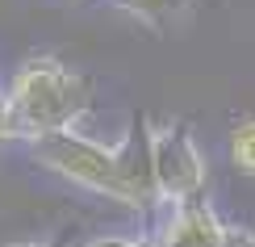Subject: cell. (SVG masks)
I'll return each mask as SVG.
<instances>
[{
  "mask_svg": "<svg viewBox=\"0 0 255 247\" xmlns=\"http://www.w3.org/2000/svg\"><path fill=\"white\" fill-rule=\"evenodd\" d=\"M17 138V126H13V109H8V92H0V147Z\"/></svg>",
  "mask_w": 255,
  "mask_h": 247,
  "instance_id": "7",
  "label": "cell"
},
{
  "mask_svg": "<svg viewBox=\"0 0 255 247\" xmlns=\"http://www.w3.org/2000/svg\"><path fill=\"white\" fill-rule=\"evenodd\" d=\"M230 159H235L239 172L255 176V117H247L230 130Z\"/></svg>",
  "mask_w": 255,
  "mask_h": 247,
  "instance_id": "5",
  "label": "cell"
},
{
  "mask_svg": "<svg viewBox=\"0 0 255 247\" xmlns=\"http://www.w3.org/2000/svg\"><path fill=\"white\" fill-rule=\"evenodd\" d=\"M8 109L17 138L25 143L59 130H80L84 113L92 109V84L55 55H34L17 67L8 84Z\"/></svg>",
  "mask_w": 255,
  "mask_h": 247,
  "instance_id": "2",
  "label": "cell"
},
{
  "mask_svg": "<svg viewBox=\"0 0 255 247\" xmlns=\"http://www.w3.org/2000/svg\"><path fill=\"white\" fill-rule=\"evenodd\" d=\"M29 151L55 176L71 180V185L88 193H101L118 206H130V210L159 206L155 176H151V151H146V122L134 126L118 143H101V138H88L80 130H59V134L34 138Z\"/></svg>",
  "mask_w": 255,
  "mask_h": 247,
  "instance_id": "1",
  "label": "cell"
},
{
  "mask_svg": "<svg viewBox=\"0 0 255 247\" xmlns=\"http://www.w3.org/2000/svg\"><path fill=\"white\" fill-rule=\"evenodd\" d=\"M222 247H255V231L247 227H222Z\"/></svg>",
  "mask_w": 255,
  "mask_h": 247,
  "instance_id": "6",
  "label": "cell"
},
{
  "mask_svg": "<svg viewBox=\"0 0 255 247\" xmlns=\"http://www.w3.org/2000/svg\"><path fill=\"white\" fill-rule=\"evenodd\" d=\"M4 247H50V243H4Z\"/></svg>",
  "mask_w": 255,
  "mask_h": 247,
  "instance_id": "9",
  "label": "cell"
},
{
  "mask_svg": "<svg viewBox=\"0 0 255 247\" xmlns=\"http://www.w3.org/2000/svg\"><path fill=\"white\" fill-rule=\"evenodd\" d=\"M88 247H138V239H134V235H105V239L88 243Z\"/></svg>",
  "mask_w": 255,
  "mask_h": 247,
  "instance_id": "8",
  "label": "cell"
},
{
  "mask_svg": "<svg viewBox=\"0 0 255 247\" xmlns=\"http://www.w3.org/2000/svg\"><path fill=\"white\" fill-rule=\"evenodd\" d=\"M222 227L226 222L214 214V206L197 197L167 210V218L151 235H138V247H222Z\"/></svg>",
  "mask_w": 255,
  "mask_h": 247,
  "instance_id": "4",
  "label": "cell"
},
{
  "mask_svg": "<svg viewBox=\"0 0 255 247\" xmlns=\"http://www.w3.org/2000/svg\"><path fill=\"white\" fill-rule=\"evenodd\" d=\"M146 151H151V176L159 206L176 210L205 197V155H201L188 122H146Z\"/></svg>",
  "mask_w": 255,
  "mask_h": 247,
  "instance_id": "3",
  "label": "cell"
}]
</instances>
